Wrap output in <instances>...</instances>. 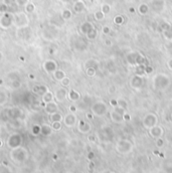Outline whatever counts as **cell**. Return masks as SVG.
I'll return each mask as SVG.
<instances>
[{"label": "cell", "mask_w": 172, "mask_h": 173, "mask_svg": "<svg viewBox=\"0 0 172 173\" xmlns=\"http://www.w3.org/2000/svg\"><path fill=\"white\" fill-rule=\"evenodd\" d=\"M150 134H151V136H153L154 138H160L163 134V130H162V128L159 126H154L150 129Z\"/></svg>", "instance_id": "cell-1"}, {"label": "cell", "mask_w": 172, "mask_h": 173, "mask_svg": "<svg viewBox=\"0 0 172 173\" xmlns=\"http://www.w3.org/2000/svg\"><path fill=\"white\" fill-rule=\"evenodd\" d=\"M65 96H67V92H65V90L60 89V90H57V91L55 98H57V101H62V100L65 99Z\"/></svg>", "instance_id": "cell-2"}, {"label": "cell", "mask_w": 172, "mask_h": 173, "mask_svg": "<svg viewBox=\"0 0 172 173\" xmlns=\"http://www.w3.org/2000/svg\"><path fill=\"white\" fill-rule=\"evenodd\" d=\"M65 123L68 127L73 126V125L76 123V117L74 116V115H68L65 118Z\"/></svg>", "instance_id": "cell-3"}, {"label": "cell", "mask_w": 172, "mask_h": 173, "mask_svg": "<svg viewBox=\"0 0 172 173\" xmlns=\"http://www.w3.org/2000/svg\"><path fill=\"white\" fill-rule=\"evenodd\" d=\"M112 119L114 122H117V123H121L124 120V115H122L119 112H114L112 114Z\"/></svg>", "instance_id": "cell-4"}, {"label": "cell", "mask_w": 172, "mask_h": 173, "mask_svg": "<svg viewBox=\"0 0 172 173\" xmlns=\"http://www.w3.org/2000/svg\"><path fill=\"white\" fill-rule=\"evenodd\" d=\"M90 128H91L90 125L83 121H81L80 125H79V130H80L82 133H88L90 131Z\"/></svg>", "instance_id": "cell-5"}, {"label": "cell", "mask_w": 172, "mask_h": 173, "mask_svg": "<svg viewBox=\"0 0 172 173\" xmlns=\"http://www.w3.org/2000/svg\"><path fill=\"white\" fill-rule=\"evenodd\" d=\"M46 111H47V113H49V114H54L57 112V105H55L54 103H47V105H46Z\"/></svg>", "instance_id": "cell-6"}, {"label": "cell", "mask_w": 172, "mask_h": 173, "mask_svg": "<svg viewBox=\"0 0 172 173\" xmlns=\"http://www.w3.org/2000/svg\"><path fill=\"white\" fill-rule=\"evenodd\" d=\"M42 100H43V102H46V104L51 103V101L54 100V95H52L51 92H46V94L42 96Z\"/></svg>", "instance_id": "cell-7"}, {"label": "cell", "mask_w": 172, "mask_h": 173, "mask_svg": "<svg viewBox=\"0 0 172 173\" xmlns=\"http://www.w3.org/2000/svg\"><path fill=\"white\" fill-rule=\"evenodd\" d=\"M51 121L52 122H57V121H62V117L60 114L59 113H54V114H51Z\"/></svg>", "instance_id": "cell-8"}, {"label": "cell", "mask_w": 172, "mask_h": 173, "mask_svg": "<svg viewBox=\"0 0 172 173\" xmlns=\"http://www.w3.org/2000/svg\"><path fill=\"white\" fill-rule=\"evenodd\" d=\"M54 78L57 80V81H62V80L65 78V74L62 71H54Z\"/></svg>", "instance_id": "cell-9"}, {"label": "cell", "mask_w": 172, "mask_h": 173, "mask_svg": "<svg viewBox=\"0 0 172 173\" xmlns=\"http://www.w3.org/2000/svg\"><path fill=\"white\" fill-rule=\"evenodd\" d=\"M95 17L97 20H103L105 18V14L103 13V11H97L95 13Z\"/></svg>", "instance_id": "cell-10"}, {"label": "cell", "mask_w": 172, "mask_h": 173, "mask_svg": "<svg viewBox=\"0 0 172 173\" xmlns=\"http://www.w3.org/2000/svg\"><path fill=\"white\" fill-rule=\"evenodd\" d=\"M52 129L54 130H57V131H59L60 130V128H62V124H60V121H57V122H54L52 123Z\"/></svg>", "instance_id": "cell-11"}, {"label": "cell", "mask_w": 172, "mask_h": 173, "mask_svg": "<svg viewBox=\"0 0 172 173\" xmlns=\"http://www.w3.org/2000/svg\"><path fill=\"white\" fill-rule=\"evenodd\" d=\"M148 11V7H147V5H145V4H142V5H140L139 6V12L141 13V14H145Z\"/></svg>", "instance_id": "cell-12"}, {"label": "cell", "mask_w": 172, "mask_h": 173, "mask_svg": "<svg viewBox=\"0 0 172 173\" xmlns=\"http://www.w3.org/2000/svg\"><path fill=\"white\" fill-rule=\"evenodd\" d=\"M110 10H111L110 5H108V4H104V5H103L102 11H103V13H104V14H106V13H109Z\"/></svg>", "instance_id": "cell-13"}, {"label": "cell", "mask_w": 172, "mask_h": 173, "mask_svg": "<svg viewBox=\"0 0 172 173\" xmlns=\"http://www.w3.org/2000/svg\"><path fill=\"white\" fill-rule=\"evenodd\" d=\"M26 11L27 12H32L34 10V5L32 3H27L26 4V7H25Z\"/></svg>", "instance_id": "cell-14"}, {"label": "cell", "mask_w": 172, "mask_h": 173, "mask_svg": "<svg viewBox=\"0 0 172 173\" xmlns=\"http://www.w3.org/2000/svg\"><path fill=\"white\" fill-rule=\"evenodd\" d=\"M60 82H62V85L63 87H67V86H68V85H70V79L68 78H63L62 81H60Z\"/></svg>", "instance_id": "cell-15"}, {"label": "cell", "mask_w": 172, "mask_h": 173, "mask_svg": "<svg viewBox=\"0 0 172 173\" xmlns=\"http://www.w3.org/2000/svg\"><path fill=\"white\" fill-rule=\"evenodd\" d=\"M87 74H89L90 77H93V76H95V74H96V71H95V68H89L88 71H87Z\"/></svg>", "instance_id": "cell-16"}, {"label": "cell", "mask_w": 172, "mask_h": 173, "mask_svg": "<svg viewBox=\"0 0 172 173\" xmlns=\"http://www.w3.org/2000/svg\"><path fill=\"white\" fill-rule=\"evenodd\" d=\"M156 144H157V146H158V147H162V146H163V140L162 139H161V138H158V139H157V141H156Z\"/></svg>", "instance_id": "cell-17"}, {"label": "cell", "mask_w": 172, "mask_h": 173, "mask_svg": "<svg viewBox=\"0 0 172 173\" xmlns=\"http://www.w3.org/2000/svg\"><path fill=\"white\" fill-rule=\"evenodd\" d=\"M16 2L19 5H26L28 3V0H16Z\"/></svg>", "instance_id": "cell-18"}, {"label": "cell", "mask_w": 172, "mask_h": 173, "mask_svg": "<svg viewBox=\"0 0 172 173\" xmlns=\"http://www.w3.org/2000/svg\"><path fill=\"white\" fill-rule=\"evenodd\" d=\"M62 16L65 17V18H68H68L71 17V12L68 11V10H65V13H63V14H62Z\"/></svg>", "instance_id": "cell-19"}, {"label": "cell", "mask_w": 172, "mask_h": 173, "mask_svg": "<svg viewBox=\"0 0 172 173\" xmlns=\"http://www.w3.org/2000/svg\"><path fill=\"white\" fill-rule=\"evenodd\" d=\"M103 32L105 34H108L110 32V28L108 27V26H104V28H103Z\"/></svg>", "instance_id": "cell-20"}, {"label": "cell", "mask_w": 172, "mask_h": 173, "mask_svg": "<svg viewBox=\"0 0 172 173\" xmlns=\"http://www.w3.org/2000/svg\"><path fill=\"white\" fill-rule=\"evenodd\" d=\"M111 105H112L113 107H117V106H118V101L112 100V101H111Z\"/></svg>", "instance_id": "cell-21"}, {"label": "cell", "mask_w": 172, "mask_h": 173, "mask_svg": "<svg viewBox=\"0 0 172 173\" xmlns=\"http://www.w3.org/2000/svg\"><path fill=\"white\" fill-rule=\"evenodd\" d=\"M70 110H71V112H75V111H76V107H74V106H71V107H70Z\"/></svg>", "instance_id": "cell-22"}, {"label": "cell", "mask_w": 172, "mask_h": 173, "mask_svg": "<svg viewBox=\"0 0 172 173\" xmlns=\"http://www.w3.org/2000/svg\"><path fill=\"white\" fill-rule=\"evenodd\" d=\"M106 44H107V46H111L112 43H111L110 40H106Z\"/></svg>", "instance_id": "cell-23"}, {"label": "cell", "mask_w": 172, "mask_h": 173, "mask_svg": "<svg viewBox=\"0 0 172 173\" xmlns=\"http://www.w3.org/2000/svg\"><path fill=\"white\" fill-rule=\"evenodd\" d=\"M87 117H88L89 119H93V115H92V114H88V115H87Z\"/></svg>", "instance_id": "cell-24"}, {"label": "cell", "mask_w": 172, "mask_h": 173, "mask_svg": "<svg viewBox=\"0 0 172 173\" xmlns=\"http://www.w3.org/2000/svg\"><path fill=\"white\" fill-rule=\"evenodd\" d=\"M90 140H91V141H95V137H94V136H93V137H90Z\"/></svg>", "instance_id": "cell-25"}, {"label": "cell", "mask_w": 172, "mask_h": 173, "mask_svg": "<svg viewBox=\"0 0 172 173\" xmlns=\"http://www.w3.org/2000/svg\"><path fill=\"white\" fill-rule=\"evenodd\" d=\"M29 78L30 79H34V76H33V74H29Z\"/></svg>", "instance_id": "cell-26"}, {"label": "cell", "mask_w": 172, "mask_h": 173, "mask_svg": "<svg viewBox=\"0 0 172 173\" xmlns=\"http://www.w3.org/2000/svg\"><path fill=\"white\" fill-rule=\"evenodd\" d=\"M130 12H135V9L134 8H130Z\"/></svg>", "instance_id": "cell-27"}, {"label": "cell", "mask_w": 172, "mask_h": 173, "mask_svg": "<svg viewBox=\"0 0 172 173\" xmlns=\"http://www.w3.org/2000/svg\"><path fill=\"white\" fill-rule=\"evenodd\" d=\"M1 58H2V54L0 52V60H1Z\"/></svg>", "instance_id": "cell-28"}, {"label": "cell", "mask_w": 172, "mask_h": 173, "mask_svg": "<svg viewBox=\"0 0 172 173\" xmlns=\"http://www.w3.org/2000/svg\"><path fill=\"white\" fill-rule=\"evenodd\" d=\"M1 145H2V142H1V140H0V147H1Z\"/></svg>", "instance_id": "cell-29"}, {"label": "cell", "mask_w": 172, "mask_h": 173, "mask_svg": "<svg viewBox=\"0 0 172 173\" xmlns=\"http://www.w3.org/2000/svg\"><path fill=\"white\" fill-rule=\"evenodd\" d=\"M112 173H115V172H112Z\"/></svg>", "instance_id": "cell-30"}]
</instances>
